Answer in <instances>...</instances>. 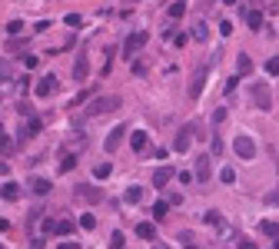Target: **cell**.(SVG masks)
<instances>
[{"label":"cell","instance_id":"obj_1","mask_svg":"<svg viewBox=\"0 0 279 249\" xmlns=\"http://www.w3.org/2000/svg\"><path fill=\"white\" fill-rule=\"evenodd\" d=\"M116 107H120V96H116V93H107V96H93V103L87 107V110H83V116H90V120H93V116L113 113Z\"/></svg>","mask_w":279,"mask_h":249},{"label":"cell","instance_id":"obj_2","mask_svg":"<svg viewBox=\"0 0 279 249\" xmlns=\"http://www.w3.org/2000/svg\"><path fill=\"white\" fill-rule=\"evenodd\" d=\"M233 150H236L240 160H253V156H256V143H253V136L240 133V136H236V143H233Z\"/></svg>","mask_w":279,"mask_h":249},{"label":"cell","instance_id":"obj_3","mask_svg":"<svg viewBox=\"0 0 279 249\" xmlns=\"http://www.w3.org/2000/svg\"><path fill=\"white\" fill-rule=\"evenodd\" d=\"M253 103H256V110H269L273 107V93H269L266 83H253Z\"/></svg>","mask_w":279,"mask_h":249},{"label":"cell","instance_id":"obj_4","mask_svg":"<svg viewBox=\"0 0 279 249\" xmlns=\"http://www.w3.org/2000/svg\"><path fill=\"white\" fill-rule=\"evenodd\" d=\"M143 47H147V34H143V30H136V34H130V37H127V43H123V53L133 60V53H140Z\"/></svg>","mask_w":279,"mask_h":249},{"label":"cell","instance_id":"obj_5","mask_svg":"<svg viewBox=\"0 0 279 249\" xmlns=\"http://www.w3.org/2000/svg\"><path fill=\"white\" fill-rule=\"evenodd\" d=\"M74 196L83 199V203H103V190H100V186H76Z\"/></svg>","mask_w":279,"mask_h":249},{"label":"cell","instance_id":"obj_6","mask_svg":"<svg viewBox=\"0 0 279 249\" xmlns=\"http://www.w3.org/2000/svg\"><path fill=\"white\" fill-rule=\"evenodd\" d=\"M123 136H127V126H113L107 140H103V146H107V153H116L120 150V143H123Z\"/></svg>","mask_w":279,"mask_h":249},{"label":"cell","instance_id":"obj_7","mask_svg":"<svg viewBox=\"0 0 279 249\" xmlns=\"http://www.w3.org/2000/svg\"><path fill=\"white\" fill-rule=\"evenodd\" d=\"M193 176H196V183H206L209 176H213V166H209V156H196V170H193Z\"/></svg>","mask_w":279,"mask_h":249},{"label":"cell","instance_id":"obj_8","mask_svg":"<svg viewBox=\"0 0 279 249\" xmlns=\"http://www.w3.org/2000/svg\"><path fill=\"white\" fill-rule=\"evenodd\" d=\"M40 133V120L37 116H27V123H23V130H20V140H30V136Z\"/></svg>","mask_w":279,"mask_h":249},{"label":"cell","instance_id":"obj_9","mask_svg":"<svg viewBox=\"0 0 279 249\" xmlns=\"http://www.w3.org/2000/svg\"><path fill=\"white\" fill-rule=\"evenodd\" d=\"M173 176H176V173L169 170V166H160V170L153 173V186H156V190H160V186H167V183L173 179Z\"/></svg>","mask_w":279,"mask_h":249},{"label":"cell","instance_id":"obj_10","mask_svg":"<svg viewBox=\"0 0 279 249\" xmlns=\"http://www.w3.org/2000/svg\"><path fill=\"white\" fill-rule=\"evenodd\" d=\"M253 73V60H249V53H240L236 57V77H249Z\"/></svg>","mask_w":279,"mask_h":249},{"label":"cell","instance_id":"obj_11","mask_svg":"<svg viewBox=\"0 0 279 249\" xmlns=\"http://www.w3.org/2000/svg\"><path fill=\"white\" fill-rule=\"evenodd\" d=\"M54 90H56V77H43L37 83V96H40V100H43V96H50Z\"/></svg>","mask_w":279,"mask_h":249},{"label":"cell","instance_id":"obj_12","mask_svg":"<svg viewBox=\"0 0 279 249\" xmlns=\"http://www.w3.org/2000/svg\"><path fill=\"white\" fill-rule=\"evenodd\" d=\"M90 77V63H87V57H76L74 63V80H87Z\"/></svg>","mask_w":279,"mask_h":249},{"label":"cell","instance_id":"obj_13","mask_svg":"<svg viewBox=\"0 0 279 249\" xmlns=\"http://www.w3.org/2000/svg\"><path fill=\"white\" fill-rule=\"evenodd\" d=\"M203 87H206V67L200 70V73H196V77H193V87H189V96L196 100V96L203 93Z\"/></svg>","mask_w":279,"mask_h":249},{"label":"cell","instance_id":"obj_14","mask_svg":"<svg viewBox=\"0 0 279 249\" xmlns=\"http://www.w3.org/2000/svg\"><path fill=\"white\" fill-rule=\"evenodd\" d=\"M130 146L140 153V150H147V130H133L130 133Z\"/></svg>","mask_w":279,"mask_h":249},{"label":"cell","instance_id":"obj_15","mask_svg":"<svg viewBox=\"0 0 279 249\" xmlns=\"http://www.w3.org/2000/svg\"><path fill=\"white\" fill-rule=\"evenodd\" d=\"M183 14H186V0H173V3L167 7V17L169 20H180Z\"/></svg>","mask_w":279,"mask_h":249},{"label":"cell","instance_id":"obj_16","mask_svg":"<svg viewBox=\"0 0 279 249\" xmlns=\"http://www.w3.org/2000/svg\"><path fill=\"white\" fill-rule=\"evenodd\" d=\"M193 40H200V43H206V40H209V23H203V20H196V23H193Z\"/></svg>","mask_w":279,"mask_h":249},{"label":"cell","instance_id":"obj_17","mask_svg":"<svg viewBox=\"0 0 279 249\" xmlns=\"http://www.w3.org/2000/svg\"><path fill=\"white\" fill-rule=\"evenodd\" d=\"M193 130H189V126H186V130H180V133H176V150H180V153H186V150H189V143H193Z\"/></svg>","mask_w":279,"mask_h":249},{"label":"cell","instance_id":"obj_18","mask_svg":"<svg viewBox=\"0 0 279 249\" xmlns=\"http://www.w3.org/2000/svg\"><path fill=\"white\" fill-rule=\"evenodd\" d=\"M246 23H249V30H262V14L260 10H246Z\"/></svg>","mask_w":279,"mask_h":249},{"label":"cell","instance_id":"obj_19","mask_svg":"<svg viewBox=\"0 0 279 249\" xmlns=\"http://www.w3.org/2000/svg\"><path fill=\"white\" fill-rule=\"evenodd\" d=\"M123 199H127V203H133V206H136V203L143 199V186H127V193H123Z\"/></svg>","mask_w":279,"mask_h":249},{"label":"cell","instance_id":"obj_20","mask_svg":"<svg viewBox=\"0 0 279 249\" xmlns=\"http://www.w3.org/2000/svg\"><path fill=\"white\" fill-rule=\"evenodd\" d=\"M136 236H140V239H153V236H156V226H153V223H136Z\"/></svg>","mask_w":279,"mask_h":249},{"label":"cell","instance_id":"obj_21","mask_svg":"<svg viewBox=\"0 0 279 249\" xmlns=\"http://www.w3.org/2000/svg\"><path fill=\"white\" fill-rule=\"evenodd\" d=\"M260 232H262V236H273V239H279V223L262 219V223H260Z\"/></svg>","mask_w":279,"mask_h":249},{"label":"cell","instance_id":"obj_22","mask_svg":"<svg viewBox=\"0 0 279 249\" xmlns=\"http://www.w3.org/2000/svg\"><path fill=\"white\" fill-rule=\"evenodd\" d=\"M50 186H54L50 179H34V183H30V190L37 193V196H47V193H50Z\"/></svg>","mask_w":279,"mask_h":249},{"label":"cell","instance_id":"obj_23","mask_svg":"<svg viewBox=\"0 0 279 249\" xmlns=\"http://www.w3.org/2000/svg\"><path fill=\"white\" fill-rule=\"evenodd\" d=\"M0 196H7V199H17V196H20V186H17V183H3V186H0Z\"/></svg>","mask_w":279,"mask_h":249},{"label":"cell","instance_id":"obj_24","mask_svg":"<svg viewBox=\"0 0 279 249\" xmlns=\"http://www.w3.org/2000/svg\"><path fill=\"white\" fill-rule=\"evenodd\" d=\"M3 30H7L10 37H17V34H23V30H27V23H23V20H10V23H7Z\"/></svg>","mask_w":279,"mask_h":249},{"label":"cell","instance_id":"obj_25","mask_svg":"<svg viewBox=\"0 0 279 249\" xmlns=\"http://www.w3.org/2000/svg\"><path fill=\"white\" fill-rule=\"evenodd\" d=\"M110 173H113L110 163H96V166H93V176H96V179H107Z\"/></svg>","mask_w":279,"mask_h":249},{"label":"cell","instance_id":"obj_26","mask_svg":"<svg viewBox=\"0 0 279 249\" xmlns=\"http://www.w3.org/2000/svg\"><path fill=\"white\" fill-rule=\"evenodd\" d=\"M0 80H14V67H10V60L0 57Z\"/></svg>","mask_w":279,"mask_h":249},{"label":"cell","instance_id":"obj_27","mask_svg":"<svg viewBox=\"0 0 279 249\" xmlns=\"http://www.w3.org/2000/svg\"><path fill=\"white\" fill-rule=\"evenodd\" d=\"M70 232H74V223H70V219H60V223H56V236H70Z\"/></svg>","mask_w":279,"mask_h":249},{"label":"cell","instance_id":"obj_28","mask_svg":"<svg viewBox=\"0 0 279 249\" xmlns=\"http://www.w3.org/2000/svg\"><path fill=\"white\" fill-rule=\"evenodd\" d=\"M167 210H169V203H167V199H160V203H156V206H153L149 213H153L156 219H163V216H167Z\"/></svg>","mask_w":279,"mask_h":249},{"label":"cell","instance_id":"obj_29","mask_svg":"<svg viewBox=\"0 0 279 249\" xmlns=\"http://www.w3.org/2000/svg\"><path fill=\"white\" fill-rule=\"evenodd\" d=\"M220 179H223V183H236V170H233V166H223V170H220Z\"/></svg>","mask_w":279,"mask_h":249},{"label":"cell","instance_id":"obj_30","mask_svg":"<svg viewBox=\"0 0 279 249\" xmlns=\"http://www.w3.org/2000/svg\"><path fill=\"white\" fill-rule=\"evenodd\" d=\"M74 166H76V156H74V153H67V156H63V163H60V170H63V173H70Z\"/></svg>","mask_w":279,"mask_h":249},{"label":"cell","instance_id":"obj_31","mask_svg":"<svg viewBox=\"0 0 279 249\" xmlns=\"http://www.w3.org/2000/svg\"><path fill=\"white\" fill-rule=\"evenodd\" d=\"M266 73L279 77V57H269V60H266Z\"/></svg>","mask_w":279,"mask_h":249},{"label":"cell","instance_id":"obj_32","mask_svg":"<svg viewBox=\"0 0 279 249\" xmlns=\"http://www.w3.org/2000/svg\"><path fill=\"white\" fill-rule=\"evenodd\" d=\"M10 150H14V140L7 133H0V153H10Z\"/></svg>","mask_w":279,"mask_h":249},{"label":"cell","instance_id":"obj_33","mask_svg":"<svg viewBox=\"0 0 279 249\" xmlns=\"http://www.w3.org/2000/svg\"><path fill=\"white\" fill-rule=\"evenodd\" d=\"M203 223H209V226H216V223H220V213H216V210L203 213Z\"/></svg>","mask_w":279,"mask_h":249},{"label":"cell","instance_id":"obj_34","mask_svg":"<svg viewBox=\"0 0 279 249\" xmlns=\"http://www.w3.org/2000/svg\"><path fill=\"white\" fill-rule=\"evenodd\" d=\"M226 120V107H220V110H213V126H220Z\"/></svg>","mask_w":279,"mask_h":249},{"label":"cell","instance_id":"obj_35","mask_svg":"<svg viewBox=\"0 0 279 249\" xmlns=\"http://www.w3.org/2000/svg\"><path fill=\"white\" fill-rule=\"evenodd\" d=\"M209 150H213V156H220V153H223V140H220V136H213V143H209Z\"/></svg>","mask_w":279,"mask_h":249},{"label":"cell","instance_id":"obj_36","mask_svg":"<svg viewBox=\"0 0 279 249\" xmlns=\"http://www.w3.org/2000/svg\"><path fill=\"white\" fill-rule=\"evenodd\" d=\"M180 183H183V186H189V183H196V176H193L189 170H183V173H180Z\"/></svg>","mask_w":279,"mask_h":249},{"label":"cell","instance_id":"obj_37","mask_svg":"<svg viewBox=\"0 0 279 249\" xmlns=\"http://www.w3.org/2000/svg\"><path fill=\"white\" fill-rule=\"evenodd\" d=\"M266 203H269V206H279V190H269V193H266Z\"/></svg>","mask_w":279,"mask_h":249},{"label":"cell","instance_id":"obj_38","mask_svg":"<svg viewBox=\"0 0 279 249\" xmlns=\"http://www.w3.org/2000/svg\"><path fill=\"white\" fill-rule=\"evenodd\" d=\"M63 20H67V27H80V23H83V20H80V14H67Z\"/></svg>","mask_w":279,"mask_h":249},{"label":"cell","instance_id":"obj_39","mask_svg":"<svg viewBox=\"0 0 279 249\" xmlns=\"http://www.w3.org/2000/svg\"><path fill=\"white\" fill-rule=\"evenodd\" d=\"M56 249H80L76 239H63V243H56Z\"/></svg>","mask_w":279,"mask_h":249},{"label":"cell","instance_id":"obj_40","mask_svg":"<svg viewBox=\"0 0 279 249\" xmlns=\"http://www.w3.org/2000/svg\"><path fill=\"white\" fill-rule=\"evenodd\" d=\"M236 87H240V77H229V80H226V87H223V90H226V93H233Z\"/></svg>","mask_w":279,"mask_h":249},{"label":"cell","instance_id":"obj_41","mask_svg":"<svg viewBox=\"0 0 279 249\" xmlns=\"http://www.w3.org/2000/svg\"><path fill=\"white\" fill-rule=\"evenodd\" d=\"M110 249H123V232H113V243Z\"/></svg>","mask_w":279,"mask_h":249},{"label":"cell","instance_id":"obj_42","mask_svg":"<svg viewBox=\"0 0 279 249\" xmlns=\"http://www.w3.org/2000/svg\"><path fill=\"white\" fill-rule=\"evenodd\" d=\"M43 232H54V236H56V223H54V219H50V216L43 219Z\"/></svg>","mask_w":279,"mask_h":249},{"label":"cell","instance_id":"obj_43","mask_svg":"<svg viewBox=\"0 0 279 249\" xmlns=\"http://www.w3.org/2000/svg\"><path fill=\"white\" fill-rule=\"evenodd\" d=\"M80 226H83V230H93V226H96V219H93V216H83V219H80Z\"/></svg>","mask_w":279,"mask_h":249},{"label":"cell","instance_id":"obj_44","mask_svg":"<svg viewBox=\"0 0 279 249\" xmlns=\"http://www.w3.org/2000/svg\"><path fill=\"white\" fill-rule=\"evenodd\" d=\"M220 34H223V37H229V34H233V23H229V20H223V23H220Z\"/></svg>","mask_w":279,"mask_h":249},{"label":"cell","instance_id":"obj_45","mask_svg":"<svg viewBox=\"0 0 279 249\" xmlns=\"http://www.w3.org/2000/svg\"><path fill=\"white\" fill-rule=\"evenodd\" d=\"M40 60L37 57H23V67H27V70H34V67H37Z\"/></svg>","mask_w":279,"mask_h":249},{"label":"cell","instance_id":"obj_46","mask_svg":"<svg viewBox=\"0 0 279 249\" xmlns=\"http://www.w3.org/2000/svg\"><path fill=\"white\" fill-rule=\"evenodd\" d=\"M30 249H43V236H34V243H30Z\"/></svg>","mask_w":279,"mask_h":249},{"label":"cell","instance_id":"obj_47","mask_svg":"<svg viewBox=\"0 0 279 249\" xmlns=\"http://www.w3.org/2000/svg\"><path fill=\"white\" fill-rule=\"evenodd\" d=\"M240 249H256V246H253L249 239H242V236H240Z\"/></svg>","mask_w":279,"mask_h":249},{"label":"cell","instance_id":"obj_48","mask_svg":"<svg viewBox=\"0 0 279 249\" xmlns=\"http://www.w3.org/2000/svg\"><path fill=\"white\" fill-rule=\"evenodd\" d=\"M7 173H10V166H7V163L0 160V176H7Z\"/></svg>","mask_w":279,"mask_h":249},{"label":"cell","instance_id":"obj_49","mask_svg":"<svg viewBox=\"0 0 279 249\" xmlns=\"http://www.w3.org/2000/svg\"><path fill=\"white\" fill-rule=\"evenodd\" d=\"M156 249H167V246H156Z\"/></svg>","mask_w":279,"mask_h":249},{"label":"cell","instance_id":"obj_50","mask_svg":"<svg viewBox=\"0 0 279 249\" xmlns=\"http://www.w3.org/2000/svg\"><path fill=\"white\" fill-rule=\"evenodd\" d=\"M0 249H3V246H0Z\"/></svg>","mask_w":279,"mask_h":249}]
</instances>
